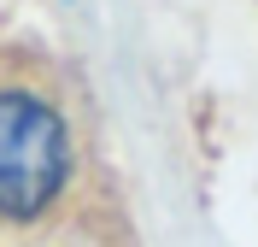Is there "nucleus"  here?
I'll return each instance as SVG.
<instances>
[{
    "label": "nucleus",
    "mask_w": 258,
    "mask_h": 247,
    "mask_svg": "<svg viewBox=\"0 0 258 247\" xmlns=\"http://www.w3.org/2000/svg\"><path fill=\"white\" fill-rule=\"evenodd\" d=\"M71 171L64 124L41 94H0V218L47 212Z\"/></svg>",
    "instance_id": "obj_1"
}]
</instances>
